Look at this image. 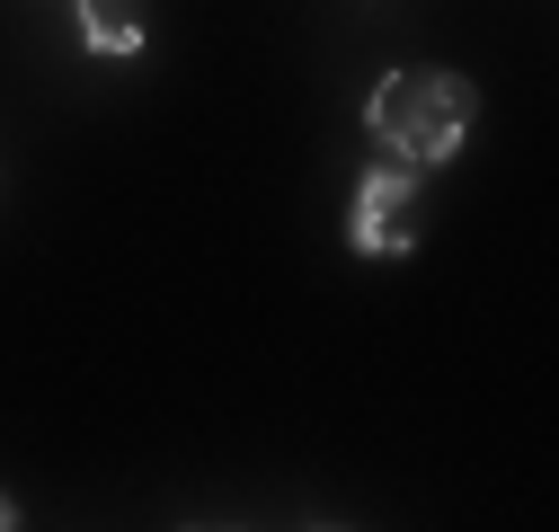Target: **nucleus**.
Segmentation results:
<instances>
[{
	"label": "nucleus",
	"mask_w": 559,
	"mask_h": 532,
	"mask_svg": "<svg viewBox=\"0 0 559 532\" xmlns=\"http://www.w3.org/2000/svg\"><path fill=\"white\" fill-rule=\"evenodd\" d=\"M0 523H19V515H10V506H0Z\"/></svg>",
	"instance_id": "nucleus-4"
},
{
	"label": "nucleus",
	"mask_w": 559,
	"mask_h": 532,
	"mask_svg": "<svg viewBox=\"0 0 559 532\" xmlns=\"http://www.w3.org/2000/svg\"><path fill=\"white\" fill-rule=\"evenodd\" d=\"M365 133L408 160V169H436L462 152V133H471V81L462 72H391L373 98H365Z\"/></svg>",
	"instance_id": "nucleus-1"
},
{
	"label": "nucleus",
	"mask_w": 559,
	"mask_h": 532,
	"mask_svg": "<svg viewBox=\"0 0 559 532\" xmlns=\"http://www.w3.org/2000/svg\"><path fill=\"white\" fill-rule=\"evenodd\" d=\"M408 240H417V169H408V160H382V169H365V186H356L346 249H356V257H400Z\"/></svg>",
	"instance_id": "nucleus-2"
},
{
	"label": "nucleus",
	"mask_w": 559,
	"mask_h": 532,
	"mask_svg": "<svg viewBox=\"0 0 559 532\" xmlns=\"http://www.w3.org/2000/svg\"><path fill=\"white\" fill-rule=\"evenodd\" d=\"M143 36H152L143 27V0H81V45L90 53H116L124 62V53H143Z\"/></svg>",
	"instance_id": "nucleus-3"
}]
</instances>
